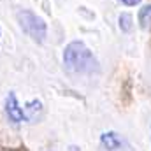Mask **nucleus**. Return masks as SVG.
Here are the masks:
<instances>
[{
    "label": "nucleus",
    "instance_id": "obj_3",
    "mask_svg": "<svg viewBox=\"0 0 151 151\" xmlns=\"http://www.w3.org/2000/svg\"><path fill=\"white\" fill-rule=\"evenodd\" d=\"M100 144L106 151H130V146L127 144V141L114 130L104 132L100 135Z\"/></svg>",
    "mask_w": 151,
    "mask_h": 151
},
{
    "label": "nucleus",
    "instance_id": "obj_8",
    "mask_svg": "<svg viewBox=\"0 0 151 151\" xmlns=\"http://www.w3.org/2000/svg\"><path fill=\"white\" fill-rule=\"evenodd\" d=\"M121 2H123L127 7H135V5H139L142 0H121Z\"/></svg>",
    "mask_w": 151,
    "mask_h": 151
},
{
    "label": "nucleus",
    "instance_id": "obj_6",
    "mask_svg": "<svg viewBox=\"0 0 151 151\" xmlns=\"http://www.w3.org/2000/svg\"><path fill=\"white\" fill-rule=\"evenodd\" d=\"M137 19H139V25L142 30H150L151 32V4L150 5H144L139 14H137Z\"/></svg>",
    "mask_w": 151,
    "mask_h": 151
},
{
    "label": "nucleus",
    "instance_id": "obj_5",
    "mask_svg": "<svg viewBox=\"0 0 151 151\" xmlns=\"http://www.w3.org/2000/svg\"><path fill=\"white\" fill-rule=\"evenodd\" d=\"M42 111H44V107H42V102H40V100L34 99V100L27 102L25 107H23L25 121H28V123H37L39 119H40V116H42Z\"/></svg>",
    "mask_w": 151,
    "mask_h": 151
},
{
    "label": "nucleus",
    "instance_id": "obj_11",
    "mask_svg": "<svg viewBox=\"0 0 151 151\" xmlns=\"http://www.w3.org/2000/svg\"><path fill=\"white\" fill-rule=\"evenodd\" d=\"M0 37H2V30H0Z\"/></svg>",
    "mask_w": 151,
    "mask_h": 151
},
{
    "label": "nucleus",
    "instance_id": "obj_1",
    "mask_svg": "<svg viewBox=\"0 0 151 151\" xmlns=\"http://www.w3.org/2000/svg\"><path fill=\"white\" fill-rule=\"evenodd\" d=\"M63 65L65 70L70 74H93L99 72V60L90 51V47L83 40H72L63 49Z\"/></svg>",
    "mask_w": 151,
    "mask_h": 151
},
{
    "label": "nucleus",
    "instance_id": "obj_2",
    "mask_svg": "<svg viewBox=\"0 0 151 151\" xmlns=\"http://www.w3.org/2000/svg\"><path fill=\"white\" fill-rule=\"evenodd\" d=\"M16 18H18V23H19L21 30L34 42L42 44L46 40V37H47V25H46V21L40 16L32 12L30 9H19L16 12Z\"/></svg>",
    "mask_w": 151,
    "mask_h": 151
},
{
    "label": "nucleus",
    "instance_id": "obj_7",
    "mask_svg": "<svg viewBox=\"0 0 151 151\" xmlns=\"http://www.w3.org/2000/svg\"><path fill=\"white\" fill-rule=\"evenodd\" d=\"M118 21H119V30H121V32H130V30L134 28V18H132V14H128V12H121Z\"/></svg>",
    "mask_w": 151,
    "mask_h": 151
},
{
    "label": "nucleus",
    "instance_id": "obj_4",
    "mask_svg": "<svg viewBox=\"0 0 151 151\" xmlns=\"http://www.w3.org/2000/svg\"><path fill=\"white\" fill-rule=\"evenodd\" d=\"M5 114L9 118V121L12 123H21L25 121V113H23V107L18 104V99L12 91H9L7 99H5Z\"/></svg>",
    "mask_w": 151,
    "mask_h": 151
},
{
    "label": "nucleus",
    "instance_id": "obj_10",
    "mask_svg": "<svg viewBox=\"0 0 151 151\" xmlns=\"http://www.w3.org/2000/svg\"><path fill=\"white\" fill-rule=\"evenodd\" d=\"M19 151H27V150H25V148H23V150H19Z\"/></svg>",
    "mask_w": 151,
    "mask_h": 151
},
{
    "label": "nucleus",
    "instance_id": "obj_9",
    "mask_svg": "<svg viewBox=\"0 0 151 151\" xmlns=\"http://www.w3.org/2000/svg\"><path fill=\"white\" fill-rule=\"evenodd\" d=\"M69 151H81V148L76 146V144H72V146H69Z\"/></svg>",
    "mask_w": 151,
    "mask_h": 151
}]
</instances>
